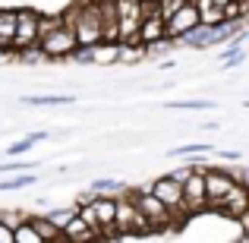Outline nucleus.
<instances>
[{
	"instance_id": "nucleus-1",
	"label": "nucleus",
	"mask_w": 249,
	"mask_h": 243,
	"mask_svg": "<svg viewBox=\"0 0 249 243\" xmlns=\"http://www.w3.org/2000/svg\"><path fill=\"white\" fill-rule=\"evenodd\" d=\"M70 19L76 25L79 44H98L104 38V19H101V0H76L70 6Z\"/></svg>"
},
{
	"instance_id": "nucleus-2",
	"label": "nucleus",
	"mask_w": 249,
	"mask_h": 243,
	"mask_svg": "<svg viewBox=\"0 0 249 243\" xmlns=\"http://www.w3.org/2000/svg\"><path fill=\"white\" fill-rule=\"evenodd\" d=\"M38 48L44 51L48 60H70V57H73V51L79 48V38H76V25H73V19H70L67 10L60 13L54 29L38 41Z\"/></svg>"
},
{
	"instance_id": "nucleus-3",
	"label": "nucleus",
	"mask_w": 249,
	"mask_h": 243,
	"mask_svg": "<svg viewBox=\"0 0 249 243\" xmlns=\"http://www.w3.org/2000/svg\"><path fill=\"white\" fill-rule=\"evenodd\" d=\"M152 231V221L142 215V208L133 202L129 189L117 193V237H145Z\"/></svg>"
},
{
	"instance_id": "nucleus-4",
	"label": "nucleus",
	"mask_w": 249,
	"mask_h": 243,
	"mask_svg": "<svg viewBox=\"0 0 249 243\" xmlns=\"http://www.w3.org/2000/svg\"><path fill=\"white\" fill-rule=\"evenodd\" d=\"M129 196H133V202L142 208V215H145L148 221H152V231H167L170 224H177V215L170 212L164 202L158 199V196L152 193V187H142V189H129Z\"/></svg>"
},
{
	"instance_id": "nucleus-5",
	"label": "nucleus",
	"mask_w": 249,
	"mask_h": 243,
	"mask_svg": "<svg viewBox=\"0 0 249 243\" xmlns=\"http://www.w3.org/2000/svg\"><path fill=\"white\" fill-rule=\"evenodd\" d=\"M148 187H152V193L158 196V199L164 202V206L170 208V212L177 215V221H189L186 202H183V183L177 180L174 174H164V177H158V180H152Z\"/></svg>"
},
{
	"instance_id": "nucleus-6",
	"label": "nucleus",
	"mask_w": 249,
	"mask_h": 243,
	"mask_svg": "<svg viewBox=\"0 0 249 243\" xmlns=\"http://www.w3.org/2000/svg\"><path fill=\"white\" fill-rule=\"evenodd\" d=\"M38 29H41V13L22 6L19 10V25H16V38H13V57H19L22 51L38 44Z\"/></svg>"
},
{
	"instance_id": "nucleus-7",
	"label": "nucleus",
	"mask_w": 249,
	"mask_h": 243,
	"mask_svg": "<svg viewBox=\"0 0 249 243\" xmlns=\"http://www.w3.org/2000/svg\"><path fill=\"white\" fill-rule=\"evenodd\" d=\"M117 25H120V41H139L142 0H117Z\"/></svg>"
},
{
	"instance_id": "nucleus-8",
	"label": "nucleus",
	"mask_w": 249,
	"mask_h": 243,
	"mask_svg": "<svg viewBox=\"0 0 249 243\" xmlns=\"http://www.w3.org/2000/svg\"><path fill=\"white\" fill-rule=\"evenodd\" d=\"M183 202H186L189 218L208 208V193H205V170H193V174L183 180Z\"/></svg>"
},
{
	"instance_id": "nucleus-9",
	"label": "nucleus",
	"mask_w": 249,
	"mask_h": 243,
	"mask_svg": "<svg viewBox=\"0 0 249 243\" xmlns=\"http://www.w3.org/2000/svg\"><path fill=\"white\" fill-rule=\"evenodd\" d=\"M205 170V193H208V208L212 212H218V206H221V199H224L227 193H231V187H233V174L231 170H224V168H202Z\"/></svg>"
},
{
	"instance_id": "nucleus-10",
	"label": "nucleus",
	"mask_w": 249,
	"mask_h": 243,
	"mask_svg": "<svg viewBox=\"0 0 249 243\" xmlns=\"http://www.w3.org/2000/svg\"><path fill=\"white\" fill-rule=\"evenodd\" d=\"M91 206H95L98 224H101V237L117 240V193H95Z\"/></svg>"
},
{
	"instance_id": "nucleus-11",
	"label": "nucleus",
	"mask_w": 249,
	"mask_h": 243,
	"mask_svg": "<svg viewBox=\"0 0 249 243\" xmlns=\"http://www.w3.org/2000/svg\"><path fill=\"white\" fill-rule=\"evenodd\" d=\"M218 212L224 215V218H231V221H243L246 215H249V187H246L243 180H233L231 193L221 199Z\"/></svg>"
},
{
	"instance_id": "nucleus-12",
	"label": "nucleus",
	"mask_w": 249,
	"mask_h": 243,
	"mask_svg": "<svg viewBox=\"0 0 249 243\" xmlns=\"http://www.w3.org/2000/svg\"><path fill=\"white\" fill-rule=\"evenodd\" d=\"M196 25H202V13L196 3H183L180 10L174 13V16L167 19V38H174V41H180L186 32H193Z\"/></svg>"
},
{
	"instance_id": "nucleus-13",
	"label": "nucleus",
	"mask_w": 249,
	"mask_h": 243,
	"mask_svg": "<svg viewBox=\"0 0 249 243\" xmlns=\"http://www.w3.org/2000/svg\"><path fill=\"white\" fill-rule=\"evenodd\" d=\"M19 25V10H0V51L13 54V38Z\"/></svg>"
},
{
	"instance_id": "nucleus-14",
	"label": "nucleus",
	"mask_w": 249,
	"mask_h": 243,
	"mask_svg": "<svg viewBox=\"0 0 249 243\" xmlns=\"http://www.w3.org/2000/svg\"><path fill=\"white\" fill-rule=\"evenodd\" d=\"M98 237V231L89 224L85 218H79V208H76V218L70 221L67 227H63V240H73V243H79V240H95Z\"/></svg>"
},
{
	"instance_id": "nucleus-15",
	"label": "nucleus",
	"mask_w": 249,
	"mask_h": 243,
	"mask_svg": "<svg viewBox=\"0 0 249 243\" xmlns=\"http://www.w3.org/2000/svg\"><path fill=\"white\" fill-rule=\"evenodd\" d=\"M44 139H51V133L48 130H38V133H29L25 139L13 142V146L3 149V152H6V158H22V155H29V149H35L38 142H44Z\"/></svg>"
},
{
	"instance_id": "nucleus-16",
	"label": "nucleus",
	"mask_w": 249,
	"mask_h": 243,
	"mask_svg": "<svg viewBox=\"0 0 249 243\" xmlns=\"http://www.w3.org/2000/svg\"><path fill=\"white\" fill-rule=\"evenodd\" d=\"M91 54H95V63H120V41L101 38L98 44H91Z\"/></svg>"
},
{
	"instance_id": "nucleus-17",
	"label": "nucleus",
	"mask_w": 249,
	"mask_h": 243,
	"mask_svg": "<svg viewBox=\"0 0 249 243\" xmlns=\"http://www.w3.org/2000/svg\"><path fill=\"white\" fill-rule=\"evenodd\" d=\"M76 95H25L22 104H32V108H63V104H73Z\"/></svg>"
},
{
	"instance_id": "nucleus-18",
	"label": "nucleus",
	"mask_w": 249,
	"mask_h": 243,
	"mask_svg": "<svg viewBox=\"0 0 249 243\" xmlns=\"http://www.w3.org/2000/svg\"><path fill=\"white\" fill-rule=\"evenodd\" d=\"M29 221L35 224V231L41 234V240H44V243H51V240H60V237H63V234H60V227H57L54 221L48 218V215H29Z\"/></svg>"
},
{
	"instance_id": "nucleus-19",
	"label": "nucleus",
	"mask_w": 249,
	"mask_h": 243,
	"mask_svg": "<svg viewBox=\"0 0 249 243\" xmlns=\"http://www.w3.org/2000/svg\"><path fill=\"white\" fill-rule=\"evenodd\" d=\"M214 146H205V142H189V146H177V149H167L170 158H196V155H212Z\"/></svg>"
},
{
	"instance_id": "nucleus-20",
	"label": "nucleus",
	"mask_w": 249,
	"mask_h": 243,
	"mask_svg": "<svg viewBox=\"0 0 249 243\" xmlns=\"http://www.w3.org/2000/svg\"><path fill=\"white\" fill-rule=\"evenodd\" d=\"M13 234H16V243H44L41 234L35 231V224L29 221V215H25L19 224H13Z\"/></svg>"
},
{
	"instance_id": "nucleus-21",
	"label": "nucleus",
	"mask_w": 249,
	"mask_h": 243,
	"mask_svg": "<svg viewBox=\"0 0 249 243\" xmlns=\"http://www.w3.org/2000/svg\"><path fill=\"white\" fill-rule=\"evenodd\" d=\"M32 183H38V174H19V177H3L0 180V193H13V189H22V187H32Z\"/></svg>"
},
{
	"instance_id": "nucleus-22",
	"label": "nucleus",
	"mask_w": 249,
	"mask_h": 243,
	"mask_svg": "<svg viewBox=\"0 0 249 243\" xmlns=\"http://www.w3.org/2000/svg\"><path fill=\"white\" fill-rule=\"evenodd\" d=\"M48 218L54 221V224L60 227V234H63V227H67L70 221L76 218V206H70V208H54V212H48Z\"/></svg>"
},
{
	"instance_id": "nucleus-23",
	"label": "nucleus",
	"mask_w": 249,
	"mask_h": 243,
	"mask_svg": "<svg viewBox=\"0 0 249 243\" xmlns=\"http://www.w3.org/2000/svg\"><path fill=\"white\" fill-rule=\"evenodd\" d=\"M91 193H123V183L114 180V177H98L91 183Z\"/></svg>"
},
{
	"instance_id": "nucleus-24",
	"label": "nucleus",
	"mask_w": 249,
	"mask_h": 243,
	"mask_svg": "<svg viewBox=\"0 0 249 243\" xmlns=\"http://www.w3.org/2000/svg\"><path fill=\"white\" fill-rule=\"evenodd\" d=\"M38 164L35 161H29V158H10V161H3L0 164V174H16V170H35Z\"/></svg>"
},
{
	"instance_id": "nucleus-25",
	"label": "nucleus",
	"mask_w": 249,
	"mask_h": 243,
	"mask_svg": "<svg viewBox=\"0 0 249 243\" xmlns=\"http://www.w3.org/2000/svg\"><path fill=\"white\" fill-rule=\"evenodd\" d=\"M170 111H212L214 101H167Z\"/></svg>"
},
{
	"instance_id": "nucleus-26",
	"label": "nucleus",
	"mask_w": 249,
	"mask_h": 243,
	"mask_svg": "<svg viewBox=\"0 0 249 243\" xmlns=\"http://www.w3.org/2000/svg\"><path fill=\"white\" fill-rule=\"evenodd\" d=\"M76 208H79V218L89 221V224L98 231V237H101V224H98V215H95V206H91V199H89V202H76Z\"/></svg>"
},
{
	"instance_id": "nucleus-27",
	"label": "nucleus",
	"mask_w": 249,
	"mask_h": 243,
	"mask_svg": "<svg viewBox=\"0 0 249 243\" xmlns=\"http://www.w3.org/2000/svg\"><path fill=\"white\" fill-rule=\"evenodd\" d=\"M174 38H161V41H155V44H148V57H164L174 51Z\"/></svg>"
},
{
	"instance_id": "nucleus-28",
	"label": "nucleus",
	"mask_w": 249,
	"mask_h": 243,
	"mask_svg": "<svg viewBox=\"0 0 249 243\" xmlns=\"http://www.w3.org/2000/svg\"><path fill=\"white\" fill-rule=\"evenodd\" d=\"M221 63H224L227 70H233V67H240V63H246V51L240 48V51H233V54H227V57H221Z\"/></svg>"
},
{
	"instance_id": "nucleus-29",
	"label": "nucleus",
	"mask_w": 249,
	"mask_h": 243,
	"mask_svg": "<svg viewBox=\"0 0 249 243\" xmlns=\"http://www.w3.org/2000/svg\"><path fill=\"white\" fill-rule=\"evenodd\" d=\"M0 243H16V234H13V224L3 218V212H0Z\"/></svg>"
},
{
	"instance_id": "nucleus-30",
	"label": "nucleus",
	"mask_w": 249,
	"mask_h": 243,
	"mask_svg": "<svg viewBox=\"0 0 249 243\" xmlns=\"http://www.w3.org/2000/svg\"><path fill=\"white\" fill-rule=\"evenodd\" d=\"M183 3H189V0H161V16L170 19V16H174V13L183 6Z\"/></svg>"
},
{
	"instance_id": "nucleus-31",
	"label": "nucleus",
	"mask_w": 249,
	"mask_h": 243,
	"mask_svg": "<svg viewBox=\"0 0 249 243\" xmlns=\"http://www.w3.org/2000/svg\"><path fill=\"white\" fill-rule=\"evenodd\" d=\"M212 155H218V158H224V161H240L237 149H218V152H212Z\"/></svg>"
},
{
	"instance_id": "nucleus-32",
	"label": "nucleus",
	"mask_w": 249,
	"mask_h": 243,
	"mask_svg": "<svg viewBox=\"0 0 249 243\" xmlns=\"http://www.w3.org/2000/svg\"><path fill=\"white\" fill-rule=\"evenodd\" d=\"M3 218L10 221V224H19V221H22L25 215H19V212H3Z\"/></svg>"
},
{
	"instance_id": "nucleus-33",
	"label": "nucleus",
	"mask_w": 249,
	"mask_h": 243,
	"mask_svg": "<svg viewBox=\"0 0 249 243\" xmlns=\"http://www.w3.org/2000/svg\"><path fill=\"white\" fill-rule=\"evenodd\" d=\"M214 3H218V6H227V3H231V0H214Z\"/></svg>"
},
{
	"instance_id": "nucleus-34",
	"label": "nucleus",
	"mask_w": 249,
	"mask_h": 243,
	"mask_svg": "<svg viewBox=\"0 0 249 243\" xmlns=\"http://www.w3.org/2000/svg\"><path fill=\"white\" fill-rule=\"evenodd\" d=\"M243 108H249V98H246V101H243Z\"/></svg>"
},
{
	"instance_id": "nucleus-35",
	"label": "nucleus",
	"mask_w": 249,
	"mask_h": 243,
	"mask_svg": "<svg viewBox=\"0 0 249 243\" xmlns=\"http://www.w3.org/2000/svg\"><path fill=\"white\" fill-rule=\"evenodd\" d=\"M189 3H199V0H189Z\"/></svg>"
}]
</instances>
